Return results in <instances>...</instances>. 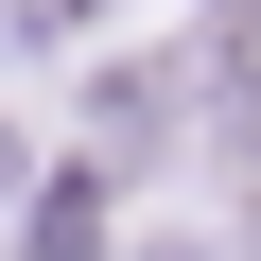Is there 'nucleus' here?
<instances>
[{
  "instance_id": "f257e3e1",
  "label": "nucleus",
  "mask_w": 261,
  "mask_h": 261,
  "mask_svg": "<svg viewBox=\"0 0 261 261\" xmlns=\"http://www.w3.org/2000/svg\"><path fill=\"white\" fill-rule=\"evenodd\" d=\"M244 53H261V0H244Z\"/></svg>"
}]
</instances>
